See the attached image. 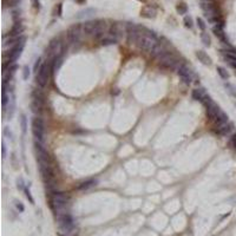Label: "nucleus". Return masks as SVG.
Listing matches in <instances>:
<instances>
[{
    "label": "nucleus",
    "mask_w": 236,
    "mask_h": 236,
    "mask_svg": "<svg viewBox=\"0 0 236 236\" xmlns=\"http://www.w3.org/2000/svg\"><path fill=\"white\" fill-rule=\"evenodd\" d=\"M67 206H69V197L64 192H54L51 198V207L54 211L56 216L67 214Z\"/></svg>",
    "instance_id": "f257e3e1"
},
{
    "label": "nucleus",
    "mask_w": 236,
    "mask_h": 236,
    "mask_svg": "<svg viewBox=\"0 0 236 236\" xmlns=\"http://www.w3.org/2000/svg\"><path fill=\"white\" fill-rule=\"evenodd\" d=\"M137 43H138V46H139L142 50L147 51V52H150V53H152V51L159 45L157 38L155 37L152 33H150V32L143 33V34L140 35V38L138 39Z\"/></svg>",
    "instance_id": "f03ea898"
},
{
    "label": "nucleus",
    "mask_w": 236,
    "mask_h": 236,
    "mask_svg": "<svg viewBox=\"0 0 236 236\" xmlns=\"http://www.w3.org/2000/svg\"><path fill=\"white\" fill-rule=\"evenodd\" d=\"M32 132L35 138V142L43 143L44 142V132H45V125L42 118L35 117L32 120Z\"/></svg>",
    "instance_id": "7ed1b4c3"
},
{
    "label": "nucleus",
    "mask_w": 236,
    "mask_h": 236,
    "mask_svg": "<svg viewBox=\"0 0 236 236\" xmlns=\"http://www.w3.org/2000/svg\"><path fill=\"white\" fill-rule=\"evenodd\" d=\"M156 58H157V60L159 62V64L163 67L170 69V70H174L176 67V64H177L176 59L171 56L170 53H168L167 51H162Z\"/></svg>",
    "instance_id": "20e7f679"
},
{
    "label": "nucleus",
    "mask_w": 236,
    "mask_h": 236,
    "mask_svg": "<svg viewBox=\"0 0 236 236\" xmlns=\"http://www.w3.org/2000/svg\"><path fill=\"white\" fill-rule=\"evenodd\" d=\"M142 27L136 24H126V37L129 43H137L140 35L143 34Z\"/></svg>",
    "instance_id": "39448f33"
},
{
    "label": "nucleus",
    "mask_w": 236,
    "mask_h": 236,
    "mask_svg": "<svg viewBox=\"0 0 236 236\" xmlns=\"http://www.w3.org/2000/svg\"><path fill=\"white\" fill-rule=\"evenodd\" d=\"M24 45H25V37H20L19 40H18V43L14 44L13 47L11 48V51H10V56H8V63H10V64H11V63H14L18 58L21 56Z\"/></svg>",
    "instance_id": "423d86ee"
},
{
    "label": "nucleus",
    "mask_w": 236,
    "mask_h": 236,
    "mask_svg": "<svg viewBox=\"0 0 236 236\" xmlns=\"http://www.w3.org/2000/svg\"><path fill=\"white\" fill-rule=\"evenodd\" d=\"M62 51H63V45H62V43H60L59 39L54 38V39H52V40L50 42L48 47H47V54H48V56H50L52 59L57 58V57H60Z\"/></svg>",
    "instance_id": "0eeeda50"
},
{
    "label": "nucleus",
    "mask_w": 236,
    "mask_h": 236,
    "mask_svg": "<svg viewBox=\"0 0 236 236\" xmlns=\"http://www.w3.org/2000/svg\"><path fill=\"white\" fill-rule=\"evenodd\" d=\"M82 25L79 24H75L72 25L69 30H67V38L70 40V43L72 44H76L80 40V37H82Z\"/></svg>",
    "instance_id": "6e6552de"
},
{
    "label": "nucleus",
    "mask_w": 236,
    "mask_h": 236,
    "mask_svg": "<svg viewBox=\"0 0 236 236\" xmlns=\"http://www.w3.org/2000/svg\"><path fill=\"white\" fill-rule=\"evenodd\" d=\"M48 80V67L46 64H43L35 75V82L40 87H44Z\"/></svg>",
    "instance_id": "1a4fd4ad"
},
{
    "label": "nucleus",
    "mask_w": 236,
    "mask_h": 236,
    "mask_svg": "<svg viewBox=\"0 0 236 236\" xmlns=\"http://www.w3.org/2000/svg\"><path fill=\"white\" fill-rule=\"evenodd\" d=\"M177 72H178L179 78L182 79V82H183L184 84H187V85H190V84H191V82H192V79H194V73L190 71V69H188L185 65H181V66L178 67Z\"/></svg>",
    "instance_id": "9d476101"
},
{
    "label": "nucleus",
    "mask_w": 236,
    "mask_h": 236,
    "mask_svg": "<svg viewBox=\"0 0 236 236\" xmlns=\"http://www.w3.org/2000/svg\"><path fill=\"white\" fill-rule=\"evenodd\" d=\"M109 33H111L114 37H116L118 40L124 37V34H126V24L123 23H115L111 25Z\"/></svg>",
    "instance_id": "9b49d317"
},
{
    "label": "nucleus",
    "mask_w": 236,
    "mask_h": 236,
    "mask_svg": "<svg viewBox=\"0 0 236 236\" xmlns=\"http://www.w3.org/2000/svg\"><path fill=\"white\" fill-rule=\"evenodd\" d=\"M44 104V95L40 90H35L33 92V102H32V107L33 112H40Z\"/></svg>",
    "instance_id": "f8f14e48"
},
{
    "label": "nucleus",
    "mask_w": 236,
    "mask_h": 236,
    "mask_svg": "<svg viewBox=\"0 0 236 236\" xmlns=\"http://www.w3.org/2000/svg\"><path fill=\"white\" fill-rule=\"evenodd\" d=\"M214 33L217 38H219L223 44H228V40H227V37H226V33L223 31V21L220 20L219 23H216V26H214L212 28Z\"/></svg>",
    "instance_id": "ddd939ff"
},
{
    "label": "nucleus",
    "mask_w": 236,
    "mask_h": 236,
    "mask_svg": "<svg viewBox=\"0 0 236 236\" xmlns=\"http://www.w3.org/2000/svg\"><path fill=\"white\" fill-rule=\"evenodd\" d=\"M156 14H157V10L151 5H145L140 10V15L143 18H147V19H152V18L156 17Z\"/></svg>",
    "instance_id": "4468645a"
},
{
    "label": "nucleus",
    "mask_w": 236,
    "mask_h": 236,
    "mask_svg": "<svg viewBox=\"0 0 236 236\" xmlns=\"http://www.w3.org/2000/svg\"><path fill=\"white\" fill-rule=\"evenodd\" d=\"M106 31H107V25L104 20H97V25H96V30H95V33L93 35L97 38H102L103 35L106 34Z\"/></svg>",
    "instance_id": "2eb2a0df"
},
{
    "label": "nucleus",
    "mask_w": 236,
    "mask_h": 236,
    "mask_svg": "<svg viewBox=\"0 0 236 236\" xmlns=\"http://www.w3.org/2000/svg\"><path fill=\"white\" fill-rule=\"evenodd\" d=\"M96 25H97V20H89V21H85L83 25H82V28H83V32L87 35L90 34H93L95 33V30H96Z\"/></svg>",
    "instance_id": "dca6fc26"
},
{
    "label": "nucleus",
    "mask_w": 236,
    "mask_h": 236,
    "mask_svg": "<svg viewBox=\"0 0 236 236\" xmlns=\"http://www.w3.org/2000/svg\"><path fill=\"white\" fill-rule=\"evenodd\" d=\"M231 125L228 124V122H224V123H220V124H216V132L219 135H222V136H226L228 135L230 131H231Z\"/></svg>",
    "instance_id": "f3484780"
},
{
    "label": "nucleus",
    "mask_w": 236,
    "mask_h": 236,
    "mask_svg": "<svg viewBox=\"0 0 236 236\" xmlns=\"http://www.w3.org/2000/svg\"><path fill=\"white\" fill-rule=\"evenodd\" d=\"M23 31H24V25L20 21H15V24L10 31V37H20Z\"/></svg>",
    "instance_id": "a211bd4d"
},
{
    "label": "nucleus",
    "mask_w": 236,
    "mask_h": 236,
    "mask_svg": "<svg viewBox=\"0 0 236 236\" xmlns=\"http://www.w3.org/2000/svg\"><path fill=\"white\" fill-rule=\"evenodd\" d=\"M99 40H100L102 45H114V44H116L118 42V39L116 37H114L111 33H107V34L103 35Z\"/></svg>",
    "instance_id": "6ab92c4d"
},
{
    "label": "nucleus",
    "mask_w": 236,
    "mask_h": 236,
    "mask_svg": "<svg viewBox=\"0 0 236 236\" xmlns=\"http://www.w3.org/2000/svg\"><path fill=\"white\" fill-rule=\"evenodd\" d=\"M207 96L208 95L204 91V89H196V90H194V91H192V98L195 100H199V102L203 103V100H204V98Z\"/></svg>",
    "instance_id": "aec40b11"
},
{
    "label": "nucleus",
    "mask_w": 236,
    "mask_h": 236,
    "mask_svg": "<svg viewBox=\"0 0 236 236\" xmlns=\"http://www.w3.org/2000/svg\"><path fill=\"white\" fill-rule=\"evenodd\" d=\"M196 57L198 58L199 62H201L202 64H204V65H210V64H211L210 57L208 56V54H207L204 51H197V52H196Z\"/></svg>",
    "instance_id": "412c9836"
},
{
    "label": "nucleus",
    "mask_w": 236,
    "mask_h": 236,
    "mask_svg": "<svg viewBox=\"0 0 236 236\" xmlns=\"http://www.w3.org/2000/svg\"><path fill=\"white\" fill-rule=\"evenodd\" d=\"M223 56L231 65L236 66V52L235 51H223Z\"/></svg>",
    "instance_id": "4be33fe9"
},
{
    "label": "nucleus",
    "mask_w": 236,
    "mask_h": 236,
    "mask_svg": "<svg viewBox=\"0 0 236 236\" xmlns=\"http://www.w3.org/2000/svg\"><path fill=\"white\" fill-rule=\"evenodd\" d=\"M95 10L93 8H85V10H83V11H80L79 13H78V15H77V18L78 19H84V18H90V17H92L93 14H95Z\"/></svg>",
    "instance_id": "5701e85b"
},
{
    "label": "nucleus",
    "mask_w": 236,
    "mask_h": 236,
    "mask_svg": "<svg viewBox=\"0 0 236 236\" xmlns=\"http://www.w3.org/2000/svg\"><path fill=\"white\" fill-rule=\"evenodd\" d=\"M93 185H96V181H95V179H87V181H85V182L80 183L77 188H78L79 190H86V189L91 188V187H93Z\"/></svg>",
    "instance_id": "b1692460"
},
{
    "label": "nucleus",
    "mask_w": 236,
    "mask_h": 236,
    "mask_svg": "<svg viewBox=\"0 0 236 236\" xmlns=\"http://www.w3.org/2000/svg\"><path fill=\"white\" fill-rule=\"evenodd\" d=\"M62 64H63V58H62V56H60V57H57V58H54L53 62H52V71H53V72L58 71L59 67L62 66Z\"/></svg>",
    "instance_id": "393cba45"
},
{
    "label": "nucleus",
    "mask_w": 236,
    "mask_h": 236,
    "mask_svg": "<svg viewBox=\"0 0 236 236\" xmlns=\"http://www.w3.org/2000/svg\"><path fill=\"white\" fill-rule=\"evenodd\" d=\"M176 11L178 14H185L188 12V6L185 5V3L183 1H179L177 5H176Z\"/></svg>",
    "instance_id": "a878e982"
},
{
    "label": "nucleus",
    "mask_w": 236,
    "mask_h": 236,
    "mask_svg": "<svg viewBox=\"0 0 236 236\" xmlns=\"http://www.w3.org/2000/svg\"><path fill=\"white\" fill-rule=\"evenodd\" d=\"M201 40L206 46H210V37L208 35L207 32H202L201 33Z\"/></svg>",
    "instance_id": "bb28decb"
},
{
    "label": "nucleus",
    "mask_w": 236,
    "mask_h": 236,
    "mask_svg": "<svg viewBox=\"0 0 236 236\" xmlns=\"http://www.w3.org/2000/svg\"><path fill=\"white\" fill-rule=\"evenodd\" d=\"M217 72H219V75L223 78V79H228L229 78V73L226 71V69H223V67H221V66H219L217 67Z\"/></svg>",
    "instance_id": "cd10ccee"
},
{
    "label": "nucleus",
    "mask_w": 236,
    "mask_h": 236,
    "mask_svg": "<svg viewBox=\"0 0 236 236\" xmlns=\"http://www.w3.org/2000/svg\"><path fill=\"white\" fill-rule=\"evenodd\" d=\"M196 21H197V26H198V28L201 30L202 32H204V31H206V27H207L204 20L202 19V18H197V20H196Z\"/></svg>",
    "instance_id": "c85d7f7f"
},
{
    "label": "nucleus",
    "mask_w": 236,
    "mask_h": 236,
    "mask_svg": "<svg viewBox=\"0 0 236 236\" xmlns=\"http://www.w3.org/2000/svg\"><path fill=\"white\" fill-rule=\"evenodd\" d=\"M184 25L187 27H189V28L192 27V19H191V17H189V15L184 17Z\"/></svg>",
    "instance_id": "c756f323"
},
{
    "label": "nucleus",
    "mask_w": 236,
    "mask_h": 236,
    "mask_svg": "<svg viewBox=\"0 0 236 236\" xmlns=\"http://www.w3.org/2000/svg\"><path fill=\"white\" fill-rule=\"evenodd\" d=\"M20 123H21L23 132H26V117H25V115H21V118H20Z\"/></svg>",
    "instance_id": "7c9ffc66"
},
{
    "label": "nucleus",
    "mask_w": 236,
    "mask_h": 236,
    "mask_svg": "<svg viewBox=\"0 0 236 236\" xmlns=\"http://www.w3.org/2000/svg\"><path fill=\"white\" fill-rule=\"evenodd\" d=\"M229 145L233 148H236V134H234L229 139Z\"/></svg>",
    "instance_id": "2f4dec72"
},
{
    "label": "nucleus",
    "mask_w": 236,
    "mask_h": 236,
    "mask_svg": "<svg viewBox=\"0 0 236 236\" xmlns=\"http://www.w3.org/2000/svg\"><path fill=\"white\" fill-rule=\"evenodd\" d=\"M24 191H25V194H26V197H27V199L31 202V203H34V199H33V197H32V195H31V192H30V190L28 189H24Z\"/></svg>",
    "instance_id": "473e14b6"
},
{
    "label": "nucleus",
    "mask_w": 236,
    "mask_h": 236,
    "mask_svg": "<svg viewBox=\"0 0 236 236\" xmlns=\"http://www.w3.org/2000/svg\"><path fill=\"white\" fill-rule=\"evenodd\" d=\"M28 76H30V69H28V66H25L24 67V79H28Z\"/></svg>",
    "instance_id": "72a5a7b5"
},
{
    "label": "nucleus",
    "mask_w": 236,
    "mask_h": 236,
    "mask_svg": "<svg viewBox=\"0 0 236 236\" xmlns=\"http://www.w3.org/2000/svg\"><path fill=\"white\" fill-rule=\"evenodd\" d=\"M15 207H17V209L19 210V211H24V210H25V208H24V206L21 204V202H15Z\"/></svg>",
    "instance_id": "f704fd0d"
},
{
    "label": "nucleus",
    "mask_w": 236,
    "mask_h": 236,
    "mask_svg": "<svg viewBox=\"0 0 236 236\" xmlns=\"http://www.w3.org/2000/svg\"><path fill=\"white\" fill-rule=\"evenodd\" d=\"M32 4L34 6V8H40V3H39V0H32Z\"/></svg>",
    "instance_id": "c9c22d12"
},
{
    "label": "nucleus",
    "mask_w": 236,
    "mask_h": 236,
    "mask_svg": "<svg viewBox=\"0 0 236 236\" xmlns=\"http://www.w3.org/2000/svg\"><path fill=\"white\" fill-rule=\"evenodd\" d=\"M40 62H42V59H40V58H38L37 63H35V65H34V71H35V72H38V70L40 69V66H39V65H40Z\"/></svg>",
    "instance_id": "e433bc0d"
},
{
    "label": "nucleus",
    "mask_w": 236,
    "mask_h": 236,
    "mask_svg": "<svg viewBox=\"0 0 236 236\" xmlns=\"http://www.w3.org/2000/svg\"><path fill=\"white\" fill-rule=\"evenodd\" d=\"M6 157V145L5 143H3V158Z\"/></svg>",
    "instance_id": "4c0bfd02"
},
{
    "label": "nucleus",
    "mask_w": 236,
    "mask_h": 236,
    "mask_svg": "<svg viewBox=\"0 0 236 236\" xmlns=\"http://www.w3.org/2000/svg\"><path fill=\"white\" fill-rule=\"evenodd\" d=\"M62 4H58V15H62Z\"/></svg>",
    "instance_id": "58836bf2"
},
{
    "label": "nucleus",
    "mask_w": 236,
    "mask_h": 236,
    "mask_svg": "<svg viewBox=\"0 0 236 236\" xmlns=\"http://www.w3.org/2000/svg\"><path fill=\"white\" fill-rule=\"evenodd\" d=\"M208 1H211V0H208Z\"/></svg>",
    "instance_id": "ea45409f"
},
{
    "label": "nucleus",
    "mask_w": 236,
    "mask_h": 236,
    "mask_svg": "<svg viewBox=\"0 0 236 236\" xmlns=\"http://www.w3.org/2000/svg\"><path fill=\"white\" fill-rule=\"evenodd\" d=\"M60 236H63V235H60Z\"/></svg>",
    "instance_id": "a19ab883"
}]
</instances>
